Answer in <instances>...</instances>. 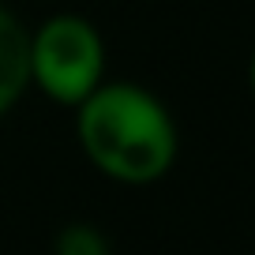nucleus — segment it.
Listing matches in <instances>:
<instances>
[{
  "mask_svg": "<svg viewBox=\"0 0 255 255\" xmlns=\"http://www.w3.org/2000/svg\"><path fill=\"white\" fill-rule=\"evenodd\" d=\"M75 135L87 161L117 184H154L176 161V124L139 83H102L75 105Z\"/></svg>",
  "mask_w": 255,
  "mask_h": 255,
  "instance_id": "1",
  "label": "nucleus"
},
{
  "mask_svg": "<svg viewBox=\"0 0 255 255\" xmlns=\"http://www.w3.org/2000/svg\"><path fill=\"white\" fill-rule=\"evenodd\" d=\"M105 83V41L83 15H49L30 30V87L56 105H79Z\"/></svg>",
  "mask_w": 255,
  "mask_h": 255,
  "instance_id": "2",
  "label": "nucleus"
},
{
  "mask_svg": "<svg viewBox=\"0 0 255 255\" xmlns=\"http://www.w3.org/2000/svg\"><path fill=\"white\" fill-rule=\"evenodd\" d=\"M30 87V30L15 11L0 8V117Z\"/></svg>",
  "mask_w": 255,
  "mask_h": 255,
  "instance_id": "3",
  "label": "nucleus"
},
{
  "mask_svg": "<svg viewBox=\"0 0 255 255\" xmlns=\"http://www.w3.org/2000/svg\"><path fill=\"white\" fill-rule=\"evenodd\" d=\"M53 252L56 255H109V240L102 237V229H94L87 222H75L68 229H60Z\"/></svg>",
  "mask_w": 255,
  "mask_h": 255,
  "instance_id": "4",
  "label": "nucleus"
},
{
  "mask_svg": "<svg viewBox=\"0 0 255 255\" xmlns=\"http://www.w3.org/2000/svg\"><path fill=\"white\" fill-rule=\"evenodd\" d=\"M248 83H252V94H255V49H252V60H248Z\"/></svg>",
  "mask_w": 255,
  "mask_h": 255,
  "instance_id": "5",
  "label": "nucleus"
}]
</instances>
